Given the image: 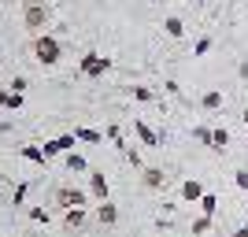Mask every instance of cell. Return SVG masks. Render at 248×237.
Instances as JSON below:
<instances>
[{"label":"cell","instance_id":"obj_1","mask_svg":"<svg viewBox=\"0 0 248 237\" xmlns=\"http://www.w3.org/2000/svg\"><path fill=\"white\" fill-rule=\"evenodd\" d=\"M60 56H63L60 37H52V33H37V37H33V60L41 63V67H56Z\"/></svg>","mask_w":248,"mask_h":237},{"label":"cell","instance_id":"obj_2","mask_svg":"<svg viewBox=\"0 0 248 237\" xmlns=\"http://www.w3.org/2000/svg\"><path fill=\"white\" fill-rule=\"evenodd\" d=\"M48 19H52L48 4H41V0H26V8H22V26H26V30H33V37L48 26Z\"/></svg>","mask_w":248,"mask_h":237},{"label":"cell","instance_id":"obj_3","mask_svg":"<svg viewBox=\"0 0 248 237\" xmlns=\"http://www.w3.org/2000/svg\"><path fill=\"white\" fill-rule=\"evenodd\" d=\"M56 204L67 211V207H85L89 204V193L85 189H78V186H60L56 189Z\"/></svg>","mask_w":248,"mask_h":237},{"label":"cell","instance_id":"obj_4","mask_svg":"<svg viewBox=\"0 0 248 237\" xmlns=\"http://www.w3.org/2000/svg\"><path fill=\"white\" fill-rule=\"evenodd\" d=\"M78 67H82V74H85V78H104V74L111 71V60H104L100 52H85Z\"/></svg>","mask_w":248,"mask_h":237},{"label":"cell","instance_id":"obj_5","mask_svg":"<svg viewBox=\"0 0 248 237\" xmlns=\"http://www.w3.org/2000/svg\"><path fill=\"white\" fill-rule=\"evenodd\" d=\"M134 134H137V141L145 144V148H155V144L163 141V137L155 134L152 126H148V123H145V119H134Z\"/></svg>","mask_w":248,"mask_h":237},{"label":"cell","instance_id":"obj_6","mask_svg":"<svg viewBox=\"0 0 248 237\" xmlns=\"http://www.w3.org/2000/svg\"><path fill=\"white\" fill-rule=\"evenodd\" d=\"M78 144V137L74 134H63V137H56V141H45V156H67V148H74Z\"/></svg>","mask_w":248,"mask_h":237},{"label":"cell","instance_id":"obj_7","mask_svg":"<svg viewBox=\"0 0 248 237\" xmlns=\"http://www.w3.org/2000/svg\"><path fill=\"white\" fill-rule=\"evenodd\" d=\"M89 196H93V200H108V178L100 174V171H93V174H89Z\"/></svg>","mask_w":248,"mask_h":237},{"label":"cell","instance_id":"obj_8","mask_svg":"<svg viewBox=\"0 0 248 237\" xmlns=\"http://www.w3.org/2000/svg\"><path fill=\"white\" fill-rule=\"evenodd\" d=\"M141 182H145V189H155V193H159V189L167 186V174L159 171V167H145V174H141Z\"/></svg>","mask_w":248,"mask_h":237},{"label":"cell","instance_id":"obj_9","mask_svg":"<svg viewBox=\"0 0 248 237\" xmlns=\"http://www.w3.org/2000/svg\"><path fill=\"white\" fill-rule=\"evenodd\" d=\"M85 219H89V215H85V207H67V211H63V226H67V230H82Z\"/></svg>","mask_w":248,"mask_h":237},{"label":"cell","instance_id":"obj_10","mask_svg":"<svg viewBox=\"0 0 248 237\" xmlns=\"http://www.w3.org/2000/svg\"><path fill=\"white\" fill-rule=\"evenodd\" d=\"M96 219H100V226H115V222H119V207H115L111 200H104V204L96 207Z\"/></svg>","mask_w":248,"mask_h":237},{"label":"cell","instance_id":"obj_11","mask_svg":"<svg viewBox=\"0 0 248 237\" xmlns=\"http://www.w3.org/2000/svg\"><path fill=\"white\" fill-rule=\"evenodd\" d=\"M163 33L178 41V37H186V22L178 19V15H167V19H163Z\"/></svg>","mask_w":248,"mask_h":237},{"label":"cell","instance_id":"obj_12","mask_svg":"<svg viewBox=\"0 0 248 237\" xmlns=\"http://www.w3.org/2000/svg\"><path fill=\"white\" fill-rule=\"evenodd\" d=\"M200 196H204V186H200L197 178H189L186 186H182V200H189V204H200Z\"/></svg>","mask_w":248,"mask_h":237},{"label":"cell","instance_id":"obj_13","mask_svg":"<svg viewBox=\"0 0 248 237\" xmlns=\"http://www.w3.org/2000/svg\"><path fill=\"white\" fill-rule=\"evenodd\" d=\"M63 167H67V171H74V174L89 171V163H85V156H82V152H67V156H63Z\"/></svg>","mask_w":248,"mask_h":237},{"label":"cell","instance_id":"obj_14","mask_svg":"<svg viewBox=\"0 0 248 237\" xmlns=\"http://www.w3.org/2000/svg\"><path fill=\"white\" fill-rule=\"evenodd\" d=\"M215 211H218V196L215 193H204V196H200V215L215 219Z\"/></svg>","mask_w":248,"mask_h":237},{"label":"cell","instance_id":"obj_15","mask_svg":"<svg viewBox=\"0 0 248 237\" xmlns=\"http://www.w3.org/2000/svg\"><path fill=\"white\" fill-rule=\"evenodd\" d=\"M200 104H204V111H218V108H222V93H218V89H207V93L200 96Z\"/></svg>","mask_w":248,"mask_h":237},{"label":"cell","instance_id":"obj_16","mask_svg":"<svg viewBox=\"0 0 248 237\" xmlns=\"http://www.w3.org/2000/svg\"><path fill=\"white\" fill-rule=\"evenodd\" d=\"M226 144H230V134H226V126H218V130H211V148H215V152H226Z\"/></svg>","mask_w":248,"mask_h":237},{"label":"cell","instance_id":"obj_17","mask_svg":"<svg viewBox=\"0 0 248 237\" xmlns=\"http://www.w3.org/2000/svg\"><path fill=\"white\" fill-rule=\"evenodd\" d=\"M22 159H30V163H45L48 156H45V148H37V144H26V148H19Z\"/></svg>","mask_w":248,"mask_h":237},{"label":"cell","instance_id":"obj_18","mask_svg":"<svg viewBox=\"0 0 248 237\" xmlns=\"http://www.w3.org/2000/svg\"><path fill=\"white\" fill-rule=\"evenodd\" d=\"M74 137H78V141H85V144H100V141H104V134H96V130H85V126H78V130H74Z\"/></svg>","mask_w":248,"mask_h":237},{"label":"cell","instance_id":"obj_19","mask_svg":"<svg viewBox=\"0 0 248 237\" xmlns=\"http://www.w3.org/2000/svg\"><path fill=\"white\" fill-rule=\"evenodd\" d=\"M207 230H211V219H207V215H200V219H193V234H207Z\"/></svg>","mask_w":248,"mask_h":237},{"label":"cell","instance_id":"obj_20","mask_svg":"<svg viewBox=\"0 0 248 237\" xmlns=\"http://www.w3.org/2000/svg\"><path fill=\"white\" fill-rule=\"evenodd\" d=\"M207 52H211V37H200V41L193 45V56L200 60V56H207Z\"/></svg>","mask_w":248,"mask_h":237},{"label":"cell","instance_id":"obj_21","mask_svg":"<svg viewBox=\"0 0 248 237\" xmlns=\"http://www.w3.org/2000/svg\"><path fill=\"white\" fill-rule=\"evenodd\" d=\"M4 108L19 111V108H22V93H8V96H4Z\"/></svg>","mask_w":248,"mask_h":237},{"label":"cell","instance_id":"obj_22","mask_svg":"<svg viewBox=\"0 0 248 237\" xmlns=\"http://www.w3.org/2000/svg\"><path fill=\"white\" fill-rule=\"evenodd\" d=\"M193 137H197L200 144H211V126H197V130H193Z\"/></svg>","mask_w":248,"mask_h":237},{"label":"cell","instance_id":"obj_23","mask_svg":"<svg viewBox=\"0 0 248 237\" xmlns=\"http://www.w3.org/2000/svg\"><path fill=\"white\" fill-rule=\"evenodd\" d=\"M233 182H237V189H245V193H248V167H241L237 174H233Z\"/></svg>","mask_w":248,"mask_h":237},{"label":"cell","instance_id":"obj_24","mask_svg":"<svg viewBox=\"0 0 248 237\" xmlns=\"http://www.w3.org/2000/svg\"><path fill=\"white\" fill-rule=\"evenodd\" d=\"M134 96H137L141 104H148V100H152V89H145V85H134Z\"/></svg>","mask_w":248,"mask_h":237},{"label":"cell","instance_id":"obj_25","mask_svg":"<svg viewBox=\"0 0 248 237\" xmlns=\"http://www.w3.org/2000/svg\"><path fill=\"white\" fill-rule=\"evenodd\" d=\"M30 219L33 222H48V211H45V207H30Z\"/></svg>","mask_w":248,"mask_h":237},{"label":"cell","instance_id":"obj_26","mask_svg":"<svg viewBox=\"0 0 248 237\" xmlns=\"http://www.w3.org/2000/svg\"><path fill=\"white\" fill-rule=\"evenodd\" d=\"M26 193H30V186H26V182H22V186L15 189V204H22V200H26Z\"/></svg>","mask_w":248,"mask_h":237},{"label":"cell","instance_id":"obj_27","mask_svg":"<svg viewBox=\"0 0 248 237\" xmlns=\"http://www.w3.org/2000/svg\"><path fill=\"white\" fill-rule=\"evenodd\" d=\"M126 159H130L134 167H141V156H137V148H126Z\"/></svg>","mask_w":248,"mask_h":237},{"label":"cell","instance_id":"obj_28","mask_svg":"<svg viewBox=\"0 0 248 237\" xmlns=\"http://www.w3.org/2000/svg\"><path fill=\"white\" fill-rule=\"evenodd\" d=\"M230 237H248V226H241V230H233Z\"/></svg>","mask_w":248,"mask_h":237},{"label":"cell","instance_id":"obj_29","mask_svg":"<svg viewBox=\"0 0 248 237\" xmlns=\"http://www.w3.org/2000/svg\"><path fill=\"white\" fill-rule=\"evenodd\" d=\"M241 119H245V130H248V111H245V115H241Z\"/></svg>","mask_w":248,"mask_h":237},{"label":"cell","instance_id":"obj_30","mask_svg":"<svg viewBox=\"0 0 248 237\" xmlns=\"http://www.w3.org/2000/svg\"><path fill=\"white\" fill-rule=\"evenodd\" d=\"M96 4H104V0H96Z\"/></svg>","mask_w":248,"mask_h":237}]
</instances>
